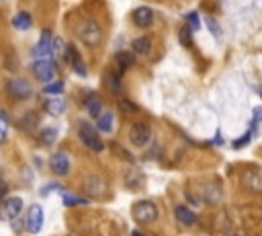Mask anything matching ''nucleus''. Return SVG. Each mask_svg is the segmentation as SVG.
<instances>
[{"label": "nucleus", "mask_w": 262, "mask_h": 236, "mask_svg": "<svg viewBox=\"0 0 262 236\" xmlns=\"http://www.w3.org/2000/svg\"><path fill=\"white\" fill-rule=\"evenodd\" d=\"M76 35H78V37L82 39V43H86L88 47H96V45L100 43V39H102V29H100V25H98L96 21L84 19V21L78 23Z\"/></svg>", "instance_id": "f257e3e1"}, {"label": "nucleus", "mask_w": 262, "mask_h": 236, "mask_svg": "<svg viewBox=\"0 0 262 236\" xmlns=\"http://www.w3.org/2000/svg\"><path fill=\"white\" fill-rule=\"evenodd\" d=\"M131 216H133V220H135L137 224H152V222L158 220V208H156L154 201L143 199V201L133 204Z\"/></svg>", "instance_id": "f03ea898"}, {"label": "nucleus", "mask_w": 262, "mask_h": 236, "mask_svg": "<svg viewBox=\"0 0 262 236\" xmlns=\"http://www.w3.org/2000/svg\"><path fill=\"white\" fill-rule=\"evenodd\" d=\"M78 136H80L82 144H84L88 150H92V152H102V150H104L102 140L98 138V131H96L92 125H88V123H80V127H78Z\"/></svg>", "instance_id": "7ed1b4c3"}, {"label": "nucleus", "mask_w": 262, "mask_h": 236, "mask_svg": "<svg viewBox=\"0 0 262 236\" xmlns=\"http://www.w3.org/2000/svg\"><path fill=\"white\" fill-rule=\"evenodd\" d=\"M33 74L39 82H51L56 78V64L51 62L49 58H35L33 62Z\"/></svg>", "instance_id": "20e7f679"}, {"label": "nucleus", "mask_w": 262, "mask_h": 236, "mask_svg": "<svg viewBox=\"0 0 262 236\" xmlns=\"http://www.w3.org/2000/svg\"><path fill=\"white\" fill-rule=\"evenodd\" d=\"M152 140V127L147 123H133L129 131V142L137 148H143Z\"/></svg>", "instance_id": "39448f33"}, {"label": "nucleus", "mask_w": 262, "mask_h": 236, "mask_svg": "<svg viewBox=\"0 0 262 236\" xmlns=\"http://www.w3.org/2000/svg\"><path fill=\"white\" fill-rule=\"evenodd\" d=\"M242 183L248 191L252 193H262V168L258 166H248L244 171V177H242Z\"/></svg>", "instance_id": "423d86ee"}, {"label": "nucleus", "mask_w": 262, "mask_h": 236, "mask_svg": "<svg viewBox=\"0 0 262 236\" xmlns=\"http://www.w3.org/2000/svg\"><path fill=\"white\" fill-rule=\"evenodd\" d=\"M7 90H9V94H13L15 99H29L33 94V86L25 78H11L7 82Z\"/></svg>", "instance_id": "0eeeda50"}, {"label": "nucleus", "mask_w": 262, "mask_h": 236, "mask_svg": "<svg viewBox=\"0 0 262 236\" xmlns=\"http://www.w3.org/2000/svg\"><path fill=\"white\" fill-rule=\"evenodd\" d=\"M0 204H3L0 206V216H3L5 220H9V222L17 220L21 216V212H23V199H19V197H9V199L5 197Z\"/></svg>", "instance_id": "6e6552de"}, {"label": "nucleus", "mask_w": 262, "mask_h": 236, "mask_svg": "<svg viewBox=\"0 0 262 236\" xmlns=\"http://www.w3.org/2000/svg\"><path fill=\"white\" fill-rule=\"evenodd\" d=\"M107 183H104L102 177L98 175H88L84 179V191L90 195V197H102L104 193H107Z\"/></svg>", "instance_id": "1a4fd4ad"}, {"label": "nucleus", "mask_w": 262, "mask_h": 236, "mask_svg": "<svg viewBox=\"0 0 262 236\" xmlns=\"http://www.w3.org/2000/svg\"><path fill=\"white\" fill-rule=\"evenodd\" d=\"M27 228L31 234H39L41 228H43V210L41 206H31L29 212H27Z\"/></svg>", "instance_id": "9d476101"}, {"label": "nucleus", "mask_w": 262, "mask_h": 236, "mask_svg": "<svg viewBox=\"0 0 262 236\" xmlns=\"http://www.w3.org/2000/svg\"><path fill=\"white\" fill-rule=\"evenodd\" d=\"M49 166L58 177H64L70 173V156L66 152H56L54 156L49 158Z\"/></svg>", "instance_id": "9b49d317"}, {"label": "nucleus", "mask_w": 262, "mask_h": 236, "mask_svg": "<svg viewBox=\"0 0 262 236\" xmlns=\"http://www.w3.org/2000/svg\"><path fill=\"white\" fill-rule=\"evenodd\" d=\"M51 33L45 29L43 33H41V37H39V41H37V45L33 47V56L35 58H49L51 56Z\"/></svg>", "instance_id": "f8f14e48"}, {"label": "nucleus", "mask_w": 262, "mask_h": 236, "mask_svg": "<svg viewBox=\"0 0 262 236\" xmlns=\"http://www.w3.org/2000/svg\"><path fill=\"white\" fill-rule=\"evenodd\" d=\"M66 56H68L70 66L74 68V72L80 74V76H86V66H84V62H82V58H80V54H78V50L74 45H66Z\"/></svg>", "instance_id": "ddd939ff"}, {"label": "nucleus", "mask_w": 262, "mask_h": 236, "mask_svg": "<svg viewBox=\"0 0 262 236\" xmlns=\"http://www.w3.org/2000/svg\"><path fill=\"white\" fill-rule=\"evenodd\" d=\"M133 23L137 25V27H141V29H145V27H149L152 25V21H154V11L152 9H147V7H139V9H135L133 11Z\"/></svg>", "instance_id": "4468645a"}, {"label": "nucleus", "mask_w": 262, "mask_h": 236, "mask_svg": "<svg viewBox=\"0 0 262 236\" xmlns=\"http://www.w3.org/2000/svg\"><path fill=\"white\" fill-rule=\"evenodd\" d=\"M84 107L92 117H98L102 113V103H100V99L96 97V94H88V97L84 99Z\"/></svg>", "instance_id": "2eb2a0df"}, {"label": "nucleus", "mask_w": 262, "mask_h": 236, "mask_svg": "<svg viewBox=\"0 0 262 236\" xmlns=\"http://www.w3.org/2000/svg\"><path fill=\"white\" fill-rule=\"evenodd\" d=\"M31 25H33V17L29 13H25V11L17 13L15 19H13V27L19 29V31H27V29H31Z\"/></svg>", "instance_id": "dca6fc26"}, {"label": "nucleus", "mask_w": 262, "mask_h": 236, "mask_svg": "<svg viewBox=\"0 0 262 236\" xmlns=\"http://www.w3.org/2000/svg\"><path fill=\"white\" fill-rule=\"evenodd\" d=\"M45 111L49 113V115H62L64 111H66V103H64V99H47L45 101Z\"/></svg>", "instance_id": "f3484780"}, {"label": "nucleus", "mask_w": 262, "mask_h": 236, "mask_svg": "<svg viewBox=\"0 0 262 236\" xmlns=\"http://www.w3.org/2000/svg\"><path fill=\"white\" fill-rule=\"evenodd\" d=\"M96 127L98 131H104V133H109L113 129V113L111 111H104L96 117Z\"/></svg>", "instance_id": "a211bd4d"}, {"label": "nucleus", "mask_w": 262, "mask_h": 236, "mask_svg": "<svg viewBox=\"0 0 262 236\" xmlns=\"http://www.w3.org/2000/svg\"><path fill=\"white\" fill-rule=\"evenodd\" d=\"M174 214H176V218L180 220V224H184V226H193L195 220H197L195 214H193V210H189L186 206H178Z\"/></svg>", "instance_id": "6ab92c4d"}, {"label": "nucleus", "mask_w": 262, "mask_h": 236, "mask_svg": "<svg viewBox=\"0 0 262 236\" xmlns=\"http://www.w3.org/2000/svg\"><path fill=\"white\" fill-rule=\"evenodd\" d=\"M131 47H133V52H135V54L145 56V54H149V50H152V41H149L147 37H137V39H133Z\"/></svg>", "instance_id": "aec40b11"}, {"label": "nucleus", "mask_w": 262, "mask_h": 236, "mask_svg": "<svg viewBox=\"0 0 262 236\" xmlns=\"http://www.w3.org/2000/svg\"><path fill=\"white\" fill-rule=\"evenodd\" d=\"M56 138H58V127H45L43 131H41V142L45 146H49V144H54L56 142Z\"/></svg>", "instance_id": "412c9836"}, {"label": "nucleus", "mask_w": 262, "mask_h": 236, "mask_svg": "<svg viewBox=\"0 0 262 236\" xmlns=\"http://www.w3.org/2000/svg\"><path fill=\"white\" fill-rule=\"evenodd\" d=\"M62 90H64V82L62 80H51V82H47L43 86L45 94H62Z\"/></svg>", "instance_id": "4be33fe9"}, {"label": "nucleus", "mask_w": 262, "mask_h": 236, "mask_svg": "<svg viewBox=\"0 0 262 236\" xmlns=\"http://www.w3.org/2000/svg\"><path fill=\"white\" fill-rule=\"evenodd\" d=\"M104 84H107L109 90H113V92H119L121 90V82H119V76L117 74H107V76H104Z\"/></svg>", "instance_id": "5701e85b"}, {"label": "nucleus", "mask_w": 262, "mask_h": 236, "mask_svg": "<svg viewBox=\"0 0 262 236\" xmlns=\"http://www.w3.org/2000/svg\"><path fill=\"white\" fill-rule=\"evenodd\" d=\"M115 60L119 62V66H121L123 70H125V68H129V66L133 64V56H131V52H119Z\"/></svg>", "instance_id": "b1692460"}, {"label": "nucleus", "mask_w": 262, "mask_h": 236, "mask_svg": "<svg viewBox=\"0 0 262 236\" xmlns=\"http://www.w3.org/2000/svg\"><path fill=\"white\" fill-rule=\"evenodd\" d=\"M178 39H180V43H182L184 47H191V45H193V39H191V29H189V25L180 27V31H178Z\"/></svg>", "instance_id": "393cba45"}, {"label": "nucleus", "mask_w": 262, "mask_h": 236, "mask_svg": "<svg viewBox=\"0 0 262 236\" xmlns=\"http://www.w3.org/2000/svg\"><path fill=\"white\" fill-rule=\"evenodd\" d=\"M186 25H189V29H191V31H197V29H199L201 19H199V13H197V11H193V13H189V15H186Z\"/></svg>", "instance_id": "a878e982"}, {"label": "nucleus", "mask_w": 262, "mask_h": 236, "mask_svg": "<svg viewBox=\"0 0 262 236\" xmlns=\"http://www.w3.org/2000/svg\"><path fill=\"white\" fill-rule=\"evenodd\" d=\"M86 204H88V199H84V197H74L70 193H64V206H86Z\"/></svg>", "instance_id": "bb28decb"}, {"label": "nucleus", "mask_w": 262, "mask_h": 236, "mask_svg": "<svg viewBox=\"0 0 262 236\" xmlns=\"http://www.w3.org/2000/svg\"><path fill=\"white\" fill-rule=\"evenodd\" d=\"M7 131H9V119H7V115H5L3 111H0V144L5 142Z\"/></svg>", "instance_id": "cd10ccee"}, {"label": "nucleus", "mask_w": 262, "mask_h": 236, "mask_svg": "<svg viewBox=\"0 0 262 236\" xmlns=\"http://www.w3.org/2000/svg\"><path fill=\"white\" fill-rule=\"evenodd\" d=\"M207 27L209 31H211L215 37H221V29H219V23L213 19V17H207Z\"/></svg>", "instance_id": "c85d7f7f"}, {"label": "nucleus", "mask_w": 262, "mask_h": 236, "mask_svg": "<svg viewBox=\"0 0 262 236\" xmlns=\"http://www.w3.org/2000/svg\"><path fill=\"white\" fill-rule=\"evenodd\" d=\"M252 133H254V131L250 129V131H248V133H244L242 138H238V140H234V148H236V150H240V148H244V146L248 144V142H250V138H252Z\"/></svg>", "instance_id": "c756f323"}, {"label": "nucleus", "mask_w": 262, "mask_h": 236, "mask_svg": "<svg viewBox=\"0 0 262 236\" xmlns=\"http://www.w3.org/2000/svg\"><path fill=\"white\" fill-rule=\"evenodd\" d=\"M119 109L125 111V113H135V111H137V105L131 103V101H127V99H121V101H119Z\"/></svg>", "instance_id": "7c9ffc66"}, {"label": "nucleus", "mask_w": 262, "mask_h": 236, "mask_svg": "<svg viewBox=\"0 0 262 236\" xmlns=\"http://www.w3.org/2000/svg\"><path fill=\"white\" fill-rule=\"evenodd\" d=\"M64 52H66V47H64V43H62V39H60V37L51 39V54H64Z\"/></svg>", "instance_id": "2f4dec72"}, {"label": "nucleus", "mask_w": 262, "mask_h": 236, "mask_svg": "<svg viewBox=\"0 0 262 236\" xmlns=\"http://www.w3.org/2000/svg\"><path fill=\"white\" fill-rule=\"evenodd\" d=\"M260 121H262V107H256V109H254V117H252V127H250V129L254 131Z\"/></svg>", "instance_id": "473e14b6"}, {"label": "nucleus", "mask_w": 262, "mask_h": 236, "mask_svg": "<svg viewBox=\"0 0 262 236\" xmlns=\"http://www.w3.org/2000/svg\"><path fill=\"white\" fill-rule=\"evenodd\" d=\"M56 189H58V191H62V187L58 183H49V185H45L41 189V195H49V191H56Z\"/></svg>", "instance_id": "72a5a7b5"}, {"label": "nucleus", "mask_w": 262, "mask_h": 236, "mask_svg": "<svg viewBox=\"0 0 262 236\" xmlns=\"http://www.w3.org/2000/svg\"><path fill=\"white\" fill-rule=\"evenodd\" d=\"M9 195V183L5 179H0V201Z\"/></svg>", "instance_id": "f704fd0d"}, {"label": "nucleus", "mask_w": 262, "mask_h": 236, "mask_svg": "<svg viewBox=\"0 0 262 236\" xmlns=\"http://www.w3.org/2000/svg\"><path fill=\"white\" fill-rule=\"evenodd\" d=\"M131 236H143V234H141V232H137V230H135V232H131Z\"/></svg>", "instance_id": "c9c22d12"}]
</instances>
